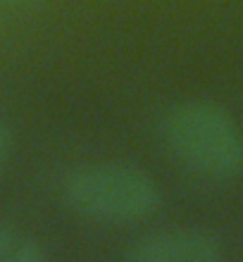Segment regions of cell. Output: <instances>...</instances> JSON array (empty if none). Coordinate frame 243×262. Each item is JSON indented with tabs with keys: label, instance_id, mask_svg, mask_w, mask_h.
<instances>
[{
	"label": "cell",
	"instance_id": "6da1fadb",
	"mask_svg": "<svg viewBox=\"0 0 243 262\" xmlns=\"http://www.w3.org/2000/svg\"><path fill=\"white\" fill-rule=\"evenodd\" d=\"M160 136L174 158L210 179L236 177L243 167V143L231 117L210 100H186L162 117Z\"/></svg>",
	"mask_w": 243,
	"mask_h": 262
},
{
	"label": "cell",
	"instance_id": "7a4b0ae2",
	"mask_svg": "<svg viewBox=\"0 0 243 262\" xmlns=\"http://www.w3.org/2000/svg\"><path fill=\"white\" fill-rule=\"evenodd\" d=\"M64 203L83 214L107 222L143 220L160 210V188L134 165L96 162L67 174L62 184Z\"/></svg>",
	"mask_w": 243,
	"mask_h": 262
},
{
	"label": "cell",
	"instance_id": "3957f363",
	"mask_svg": "<svg viewBox=\"0 0 243 262\" xmlns=\"http://www.w3.org/2000/svg\"><path fill=\"white\" fill-rule=\"evenodd\" d=\"M222 243L205 229H162L136 238L124 250L129 262H217Z\"/></svg>",
	"mask_w": 243,
	"mask_h": 262
},
{
	"label": "cell",
	"instance_id": "277c9868",
	"mask_svg": "<svg viewBox=\"0 0 243 262\" xmlns=\"http://www.w3.org/2000/svg\"><path fill=\"white\" fill-rule=\"evenodd\" d=\"M48 250L34 236H27L12 227H0V262H46Z\"/></svg>",
	"mask_w": 243,
	"mask_h": 262
},
{
	"label": "cell",
	"instance_id": "5b68a950",
	"mask_svg": "<svg viewBox=\"0 0 243 262\" xmlns=\"http://www.w3.org/2000/svg\"><path fill=\"white\" fill-rule=\"evenodd\" d=\"M10 145H12V131L7 126V122L0 117V172L7 162V155H10Z\"/></svg>",
	"mask_w": 243,
	"mask_h": 262
},
{
	"label": "cell",
	"instance_id": "8992f818",
	"mask_svg": "<svg viewBox=\"0 0 243 262\" xmlns=\"http://www.w3.org/2000/svg\"><path fill=\"white\" fill-rule=\"evenodd\" d=\"M0 3H21V0H0Z\"/></svg>",
	"mask_w": 243,
	"mask_h": 262
}]
</instances>
